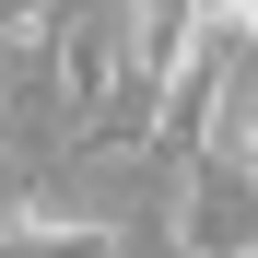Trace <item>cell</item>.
I'll return each instance as SVG.
<instances>
[{
  "mask_svg": "<svg viewBox=\"0 0 258 258\" xmlns=\"http://www.w3.org/2000/svg\"><path fill=\"white\" fill-rule=\"evenodd\" d=\"M211 153H223V164H246V176H258V59L235 71V94H223V141H211Z\"/></svg>",
  "mask_w": 258,
  "mask_h": 258,
  "instance_id": "obj_1",
  "label": "cell"
},
{
  "mask_svg": "<svg viewBox=\"0 0 258 258\" xmlns=\"http://www.w3.org/2000/svg\"><path fill=\"white\" fill-rule=\"evenodd\" d=\"M211 47H235V59H258V0H211Z\"/></svg>",
  "mask_w": 258,
  "mask_h": 258,
  "instance_id": "obj_2",
  "label": "cell"
}]
</instances>
